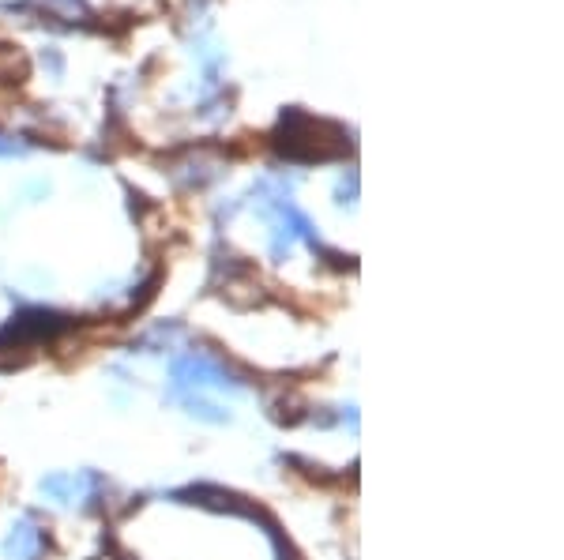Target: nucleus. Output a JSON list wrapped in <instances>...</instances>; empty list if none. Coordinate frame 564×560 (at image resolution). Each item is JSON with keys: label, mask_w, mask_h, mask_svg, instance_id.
<instances>
[{"label": "nucleus", "mask_w": 564, "mask_h": 560, "mask_svg": "<svg viewBox=\"0 0 564 560\" xmlns=\"http://www.w3.org/2000/svg\"><path fill=\"white\" fill-rule=\"evenodd\" d=\"M279 155L298 158V162H324V158L346 155V132L331 121H316L309 113H282L279 132H275Z\"/></svg>", "instance_id": "obj_1"}, {"label": "nucleus", "mask_w": 564, "mask_h": 560, "mask_svg": "<svg viewBox=\"0 0 564 560\" xmlns=\"http://www.w3.org/2000/svg\"><path fill=\"white\" fill-rule=\"evenodd\" d=\"M34 4H42L53 19H72V23H79V19L91 16L83 0H34Z\"/></svg>", "instance_id": "obj_3"}, {"label": "nucleus", "mask_w": 564, "mask_h": 560, "mask_svg": "<svg viewBox=\"0 0 564 560\" xmlns=\"http://www.w3.org/2000/svg\"><path fill=\"white\" fill-rule=\"evenodd\" d=\"M31 76V61L19 46H8L0 42V83H23Z\"/></svg>", "instance_id": "obj_2"}]
</instances>
